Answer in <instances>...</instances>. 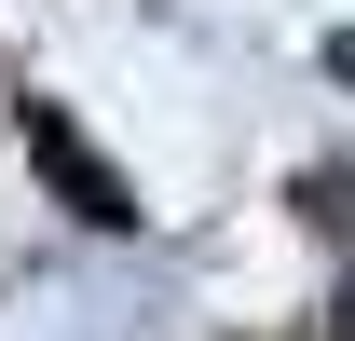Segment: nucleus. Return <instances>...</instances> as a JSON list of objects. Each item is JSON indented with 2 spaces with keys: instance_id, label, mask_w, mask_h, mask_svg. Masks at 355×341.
I'll return each mask as SVG.
<instances>
[{
  "instance_id": "obj_1",
  "label": "nucleus",
  "mask_w": 355,
  "mask_h": 341,
  "mask_svg": "<svg viewBox=\"0 0 355 341\" xmlns=\"http://www.w3.org/2000/svg\"><path fill=\"white\" fill-rule=\"evenodd\" d=\"M28 150H42V177L69 191V218H96V232H137V191H123V164H96V137L69 123V110H28Z\"/></svg>"
},
{
  "instance_id": "obj_2",
  "label": "nucleus",
  "mask_w": 355,
  "mask_h": 341,
  "mask_svg": "<svg viewBox=\"0 0 355 341\" xmlns=\"http://www.w3.org/2000/svg\"><path fill=\"white\" fill-rule=\"evenodd\" d=\"M328 69H342V82H355V28H342V42H328Z\"/></svg>"
}]
</instances>
